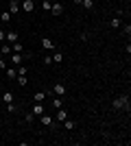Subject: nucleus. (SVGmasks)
<instances>
[{
	"mask_svg": "<svg viewBox=\"0 0 131 146\" xmlns=\"http://www.w3.org/2000/svg\"><path fill=\"white\" fill-rule=\"evenodd\" d=\"M42 48H44V50H55V44H53V39L44 37V39H42Z\"/></svg>",
	"mask_w": 131,
	"mask_h": 146,
	"instance_id": "1a4fd4ad",
	"label": "nucleus"
},
{
	"mask_svg": "<svg viewBox=\"0 0 131 146\" xmlns=\"http://www.w3.org/2000/svg\"><path fill=\"white\" fill-rule=\"evenodd\" d=\"M15 70H18V74H26V72H29L24 66H15Z\"/></svg>",
	"mask_w": 131,
	"mask_h": 146,
	"instance_id": "bb28decb",
	"label": "nucleus"
},
{
	"mask_svg": "<svg viewBox=\"0 0 131 146\" xmlns=\"http://www.w3.org/2000/svg\"><path fill=\"white\" fill-rule=\"evenodd\" d=\"M112 107H114V109H125V107L129 109V96H127V94L118 96V98H116V100L112 103Z\"/></svg>",
	"mask_w": 131,
	"mask_h": 146,
	"instance_id": "f257e3e1",
	"label": "nucleus"
},
{
	"mask_svg": "<svg viewBox=\"0 0 131 146\" xmlns=\"http://www.w3.org/2000/svg\"><path fill=\"white\" fill-rule=\"evenodd\" d=\"M63 127L68 129V131H72V129H74V122H72V120H68V118H66V120H63Z\"/></svg>",
	"mask_w": 131,
	"mask_h": 146,
	"instance_id": "5701e85b",
	"label": "nucleus"
},
{
	"mask_svg": "<svg viewBox=\"0 0 131 146\" xmlns=\"http://www.w3.org/2000/svg\"><path fill=\"white\" fill-rule=\"evenodd\" d=\"M39 122H42L44 127H48V129H53V127H55V120H53L50 116H46V113H42V116H39Z\"/></svg>",
	"mask_w": 131,
	"mask_h": 146,
	"instance_id": "20e7f679",
	"label": "nucleus"
},
{
	"mask_svg": "<svg viewBox=\"0 0 131 146\" xmlns=\"http://www.w3.org/2000/svg\"><path fill=\"white\" fill-rule=\"evenodd\" d=\"M53 90H55V94H57V96H63V94H66V85H61V83H57V85L53 87Z\"/></svg>",
	"mask_w": 131,
	"mask_h": 146,
	"instance_id": "f8f14e48",
	"label": "nucleus"
},
{
	"mask_svg": "<svg viewBox=\"0 0 131 146\" xmlns=\"http://www.w3.org/2000/svg\"><path fill=\"white\" fill-rule=\"evenodd\" d=\"M18 33H15V31H9V33H7V37H5V42L7 44H13V42H18Z\"/></svg>",
	"mask_w": 131,
	"mask_h": 146,
	"instance_id": "6e6552de",
	"label": "nucleus"
},
{
	"mask_svg": "<svg viewBox=\"0 0 131 146\" xmlns=\"http://www.w3.org/2000/svg\"><path fill=\"white\" fill-rule=\"evenodd\" d=\"M53 105H55V109H61V107H63V100H61V96H57L55 100H53Z\"/></svg>",
	"mask_w": 131,
	"mask_h": 146,
	"instance_id": "aec40b11",
	"label": "nucleus"
},
{
	"mask_svg": "<svg viewBox=\"0 0 131 146\" xmlns=\"http://www.w3.org/2000/svg\"><path fill=\"white\" fill-rule=\"evenodd\" d=\"M0 52H2V55H9V52H11V44L2 42V48H0Z\"/></svg>",
	"mask_w": 131,
	"mask_h": 146,
	"instance_id": "f3484780",
	"label": "nucleus"
},
{
	"mask_svg": "<svg viewBox=\"0 0 131 146\" xmlns=\"http://www.w3.org/2000/svg\"><path fill=\"white\" fill-rule=\"evenodd\" d=\"M20 9H24L26 13H31L33 9H35V2H33V0H22V5H20Z\"/></svg>",
	"mask_w": 131,
	"mask_h": 146,
	"instance_id": "423d86ee",
	"label": "nucleus"
},
{
	"mask_svg": "<svg viewBox=\"0 0 131 146\" xmlns=\"http://www.w3.org/2000/svg\"><path fill=\"white\" fill-rule=\"evenodd\" d=\"M50 13H53L55 18H59V15L63 13V5H61V2H53V7H50Z\"/></svg>",
	"mask_w": 131,
	"mask_h": 146,
	"instance_id": "7ed1b4c3",
	"label": "nucleus"
},
{
	"mask_svg": "<svg viewBox=\"0 0 131 146\" xmlns=\"http://www.w3.org/2000/svg\"><path fill=\"white\" fill-rule=\"evenodd\" d=\"M33 120H35V116H33V113H26V116H24V122H26V124H31Z\"/></svg>",
	"mask_w": 131,
	"mask_h": 146,
	"instance_id": "393cba45",
	"label": "nucleus"
},
{
	"mask_svg": "<svg viewBox=\"0 0 131 146\" xmlns=\"http://www.w3.org/2000/svg\"><path fill=\"white\" fill-rule=\"evenodd\" d=\"M35 103H44V100H46V92H35Z\"/></svg>",
	"mask_w": 131,
	"mask_h": 146,
	"instance_id": "4468645a",
	"label": "nucleus"
},
{
	"mask_svg": "<svg viewBox=\"0 0 131 146\" xmlns=\"http://www.w3.org/2000/svg\"><path fill=\"white\" fill-rule=\"evenodd\" d=\"M0 20H2L5 24H7V22H11V13H9V11H2V13H0Z\"/></svg>",
	"mask_w": 131,
	"mask_h": 146,
	"instance_id": "a211bd4d",
	"label": "nucleus"
},
{
	"mask_svg": "<svg viewBox=\"0 0 131 146\" xmlns=\"http://www.w3.org/2000/svg\"><path fill=\"white\" fill-rule=\"evenodd\" d=\"M2 100H5V103H13V100H15L13 92H5V94H2Z\"/></svg>",
	"mask_w": 131,
	"mask_h": 146,
	"instance_id": "ddd939ff",
	"label": "nucleus"
},
{
	"mask_svg": "<svg viewBox=\"0 0 131 146\" xmlns=\"http://www.w3.org/2000/svg\"><path fill=\"white\" fill-rule=\"evenodd\" d=\"M53 61H55V63H61V61H63V55H61V52H53Z\"/></svg>",
	"mask_w": 131,
	"mask_h": 146,
	"instance_id": "412c9836",
	"label": "nucleus"
},
{
	"mask_svg": "<svg viewBox=\"0 0 131 146\" xmlns=\"http://www.w3.org/2000/svg\"><path fill=\"white\" fill-rule=\"evenodd\" d=\"M5 37H7V33H5V31H0V44L5 42Z\"/></svg>",
	"mask_w": 131,
	"mask_h": 146,
	"instance_id": "c85d7f7f",
	"label": "nucleus"
},
{
	"mask_svg": "<svg viewBox=\"0 0 131 146\" xmlns=\"http://www.w3.org/2000/svg\"><path fill=\"white\" fill-rule=\"evenodd\" d=\"M66 118H68V111L63 109V107H61V109H57V120H59V122H63Z\"/></svg>",
	"mask_w": 131,
	"mask_h": 146,
	"instance_id": "9b49d317",
	"label": "nucleus"
},
{
	"mask_svg": "<svg viewBox=\"0 0 131 146\" xmlns=\"http://www.w3.org/2000/svg\"><path fill=\"white\" fill-rule=\"evenodd\" d=\"M31 113H33V116H35V118H39V116H42V113H44V105H42V103H37V105H33V109H31Z\"/></svg>",
	"mask_w": 131,
	"mask_h": 146,
	"instance_id": "0eeeda50",
	"label": "nucleus"
},
{
	"mask_svg": "<svg viewBox=\"0 0 131 146\" xmlns=\"http://www.w3.org/2000/svg\"><path fill=\"white\" fill-rule=\"evenodd\" d=\"M42 7H44V11H50V7H53V2H50V0H44V2H42Z\"/></svg>",
	"mask_w": 131,
	"mask_h": 146,
	"instance_id": "b1692460",
	"label": "nucleus"
},
{
	"mask_svg": "<svg viewBox=\"0 0 131 146\" xmlns=\"http://www.w3.org/2000/svg\"><path fill=\"white\" fill-rule=\"evenodd\" d=\"M44 63H46V66H50V63H53V55H46V57H44Z\"/></svg>",
	"mask_w": 131,
	"mask_h": 146,
	"instance_id": "cd10ccee",
	"label": "nucleus"
},
{
	"mask_svg": "<svg viewBox=\"0 0 131 146\" xmlns=\"http://www.w3.org/2000/svg\"><path fill=\"white\" fill-rule=\"evenodd\" d=\"M15 109H18V107H15V105H13V103H7V111H9V113H13V111H15Z\"/></svg>",
	"mask_w": 131,
	"mask_h": 146,
	"instance_id": "a878e982",
	"label": "nucleus"
},
{
	"mask_svg": "<svg viewBox=\"0 0 131 146\" xmlns=\"http://www.w3.org/2000/svg\"><path fill=\"white\" fill-rule=\"evenodd\" d=\"M81 5H83V9L92 11V9H94V0H81Z\"/></svg>",
	"mask_w": 131,
	"mask_h": 146,
	"instance_id": "dca6fc26",
	"label": "nucleus"
},
{
	"mask_svg": "<svg viewBox=\"0 0 131 146\" xmlns=\"http://www.w3.org/2000/svg\"><path fill=\"white\" fill-rule=\"evenodd\" d=\"M15 79H18V83H20V85H22V87H24L26 83H29V81H26V74H18Z\"/></svg>",
	"mask_w": 131,
	"mask_h": 146,
	"instance_id": "6ab92c4d",
	"label": "nucleus"
},
{
	"mask_svg": "<svg viewBox=\"0 0 131 146\" xmlns=\"http://www.w3.org/2000/svg\"><path fill=\"white\" fill-rule=\"evenodd\" d=\"M109 26H112V29H120V18H112Z\"/></svg>",
	"mask_w": 131,
	"mask_h": 146,
	"instance_id": "4be33fe9",
	"label": "nucleus"
},
{
	"mask_svg": "<svg viewBox=\"0 0 131 146\" xmlns=\"http://www.w3.org/2000/svg\"><path fill=\"white\" fill-rule=\"evenodd\" d=\"M26 57H31V55H29V52H24V55L13 52V55H11V63H13V66H22V59H26Z\"/></svg>",
	"mask_w": 131,
	"mask_h": 146,
	"instance_id": "f03ea898",
	"label": "nucleus"
},
{
	"mask_svg": "<svg viewBox=\"0 0 131 146\" xmlns=\"http://www.w3.org/2000/svg\"><path fill=\"white\" fill-rule=\"evenodd\" d=\"M11 52H22V42H20V39L11 44Z\"/></svg>",
	"mask_w": 131,
	"mask_h": 146,
	"instance_id": "2eb2a0df",
	"label": "nucleus"
},
{
	"mask_svg": "<svg viewBox=\"0 0 131 146\" xmlns=\"http://www.w3.org/2000/svg\"><path fill=\"white\" fill-rule=\"evenodd\" d=\"M9 13L11 15L20 13V0H9Z\"/></svg>",
	"mask_w": 131,
	"mask_h": 146,
	"instance_id": "39448f33",
	"label": "nucleus"
},
{
	"mask_svg": "<svg viewBox=\"0 0 131 146\" xmlns=\"http://www.w3.org/2000/svg\"><path fill=\"white\" fill-rule=\"evenodd\" d=\"M5 74H7V79H15V76H18V70H15V68H7L5 70Z\"/></svg>",
	"mask_w": 131,
	"mask_h": 146,
	"instance_id": "9d476101",
	"label": "nucleus"
}]
</instances>
